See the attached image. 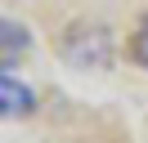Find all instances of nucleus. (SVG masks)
<instances>
[{
    "label": "nucleus",
    "mask_w": 148,
    "mask_h": 143,
    "mask_svg": "<svg viewBox=\"0 0 148 143\" xmlns=\"http://www.w3.org/2000/svg\"><path fill=\"white\" fill-rule=\"evenodd\" d=\"M63 54H67L72 67H85V72L94 67V72H103V67L112 63V36H108V27H72Z\"/></svg>",
    "instance_id": "f257e3e1"
},
{
    "label": "nucleus",
    "mask_w": 148,
    "mask_h": 143,
    "mask_svg": "<svg viewBox=\"0 0 148 143\" xmlns=\"http://www.w3.org/2000/svg\"><path fill=\"white\" fill-rule=\"evenodd\" d=\"M0 103H5V116H27L36 107V94L23 80H14V67H5V76H0Z\"/></svg>",
    "instance_id": "f03ea898"
},
{
    "label": "nucleus",
    "mask_w": 148,
    "mask_h": 143,
    "mask_svg": "<svg viewBox=\"0 0 148 143\" xmlns=\"http://www.w3.org/2000/svg\"><path fill=\"white\" fill-rule=\"evenodd\" d=\"M0 31H5V67H14V54H23V49L32 45V40H27V27L14 22V18H5Z\"/></svg>",
    "instance_id": "7ed1b4c3"
},
{
    "label": "nucleus",
    "mask_w": 148,
    "mask_h": 143,
    "mask_svg": "<svg viewBox=\"0 0 148 143\" xmlns=\"http://www.w3.org/2000/svg\"><path fill=\"white\" fill-rule=\"evenodd\" d=\"M130 58L139 63V67L148 72V18L139 22V31H135V40H130Z\"/></svg>",
    "instance_id": "20e7f679"
}]
</instances>
